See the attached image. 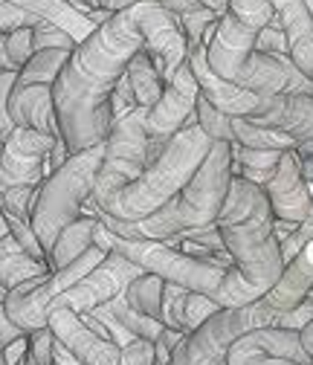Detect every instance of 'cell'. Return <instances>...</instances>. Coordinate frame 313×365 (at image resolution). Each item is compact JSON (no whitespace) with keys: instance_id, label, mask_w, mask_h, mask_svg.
Segmentation results:
<instances>
[{"instance_id":"6da1fadb","label":"cell","mask_w":313,"mask_h":365,"mask_svg":"<svg viewBox=\"0 0 313 365\" xmlns=\"http://www.w3.org/2000/svg\"><path fill=\"white\" fill-rule=\"evenodd\" d=\"M143 43L145 0L99 24L64 61L53 84V105L58 130L73 154L108 140L113 125L111 93Z\"/></svg>"},{"instance_id":"7a4b0ae2","label":"cell","mask_w":313,"mask_h":365,"mask_svg":"<svg viewBox=\"0 0 313 365\" xmlns=\"http://www.w3.org/2000/svg\"><path fill=\"white\" fill-rule=\"evenodd\" d=\"M215 223L232 255V267L223 272L212 299L220 307L258 302L284 269L282 247L273 235V209L264 189L241 174H232L227 200Z\"/></svg>"},{"instance_id":"3957f363","label":"cell","mask_w":313,"mask_h":365,"mask_svg":"<svg viewBox=\"0 0 313 365\" xmlns=\"http://www.w3.org/2000/svg\"><path fill=\"white\" fill-rule=\"evenodd\" d=\"M230 180H232V143L217 140L206 154V160L192 174V180L165 206H160L143 220H116L105 212H99V220L119 235L154 238V241L203 230V226L217 220L230 192Z\"/></svg>"},{"instance_id":"277c9868","label":"cell","mask_w":313,"mask_h":365,"mask_svg":"<svg viewBox=\"0 0 313 365\" xmlns=\"http://www.w3.org/2000/svg\"><path fill=\"white\" fill-rule=\"evenodd\" d=\"M255 32L258 29L238 21L232 12L220 15L206 43L209 67L220 78L261 96L313 93V81L293 64L290 56H267L255 50Z\"/></svg>"},{"instance_id":"5b68a950","label":"cell","mask_w":313,"mask_h":365,"mask_svg":"<svg viewBox=\"0 0 313 365\" xmlns=\"http://www.w3.org/2000/svg\"><path fill=\"white\" fill-rule=\"evenodd\" d=\"M212 145H215V140L203 133V128L197 125V116L192 113L186 119V125L165 143L163 154L151 165H145V171L133 182H128L102 212L116 220L148 217L151 212L165 206L192 180V174L206 160Z\"/></svg>"},{"instance_id":"8992f818","label":"cell","mask_w":313,"mask_h":365,"mask_svg":"<svg viewBox=\"0 0 313 365\" xmlns=\"http://www.w3.org/2000/svg\"><path fill=\"white\" fill-rule=\"evenodd\" d=\"M102 157H105V143L70 154L61 168L43 177L32 203V217H29L43 255H50L61 230L67 223H73L81 215L84 203L93 197Z\"/></svg>"},{"instance_id":"52a82bcc","label":"cell","mask_w":313,"mask_h":365,"mask_svg":"<svg viewBox=\"0 0 313 365\" xmlns=\"http://www.w3.org/2000/svg\"><path fill=\"white\" fill-rule=\"evenodd\" d=\"M93 244L102 247L105 252H119L128 261L140 264L145 272H154L163 282H174L186 290H197L206 296H215L223 272L230 267H223L217 261H203L195 255H186L183 250L171 247L168 241H154V238H128L119 235L102 220H96V230H93Z\"/></svg>"},{"instance_id":"ba28073f","label":"cell","mask_w":313,"mask_h":365,"mask_svg":"<svg viewBox=\"0 0 313 365\" xmlns=\"http://www.w3.org/2000/svg\"><path fill=\"white\" fill-rule=\"evenodd\" d=\"M53 143V136L26 125H15L9 133V140L0 148V212L6 217H32V203L47 177L43 163Z\"/></svg>"},{"instance_id":"9c48e42d","label":"cell","mask_w":313,"mask_h":365,"mask_svg":"<svg viewBox=\"0 0 313 365\" xmlns=\"http://www.w3.org/2000/svg\"><path fill=\"white\" fill-rule=\"evenodd\" d=\"M276 313L261 299L241 307H220L189 331L171 354V365H227V351L244 334L276 325Z\"/></svg>"},{"instance_id":"30bf717a","label":"cell","mask_w":313,"mask_h":365,"mask_svg":"<svg viewBox=\"0 0 313 365\" xmlns=\"http://www.w3.org/2000/svg\"><path fill=\"white\" fill-rule=\"evenodd\" d=\"M108 252L96 244L87 247L78 258H73L70 264H64L61 269H50L47 276H38V279H29L18 287H12L4 299V307L9 313V319L26 334L38 331V328H47V319H50V310L56 304V299L73 287L81 276H87Z\"/></svg>"},{"instance_id":"8fae6325","label":"cell","mask_w":313,"mask_h":365,"mask_svg":"<svg viewBox=\"0 0 313 365\" xmlns=\"http://www.w3.org/2000/svg\"><path fill=\"white\" fill-rule=\"evenodd\" d=\"M145 110L148 108H133L130 113L113 119L111 125L102 168L96 174V189H93V200L99 203V209H105L128 182H133L145 171V151H148Z\"/></svg>"},{"instance_id":"7c38bea8","label":"cell","mask_w":313,"mask_h":365,"mask_svg":"<svg viewBox=\"0 0 313 365\" xmlns=\"http://www.w3.org/2000/svg\"><path fill=\"white\" fill-rule=\"evenodd\" d=\"M143 272L145 269L140 264H133L125 255H119V252L111 250L91 272H87V276H81L73 287H67L56 299L53 310L56 307H67V310H76V313L93 310V307L105 304L108 299H113L116 293H122L133 279L143 276Z\"/></svg>"},{"instance_id":"4fadbf2b","label":"cell","mask_w":313,"mask_h":365,"mask_svg":"<svg viewBox=\"0 0 313 365\" xmlns=\"http://www.w3.org/2000/svg\"><path fill=\"white\" fill-rule=\"evenodd\" d=\"M197 93H200V87H197V78H195L192 64L186 58L180 64V70L165 81L163 96L145 110V136H148V143L165 145L171 136L186 125V119L195 113Z\"/></svg>"},{"instance_id":"5bb4252c","label":"cell","mask_w":313,"mask_h":365,"mask_svg":"<svg viewBox=\"0 0 313 365\" xmlns=\"http://www.w3.org/2000/svg\"><path fill=\"white\" fill-rule=\"evenodd\" d=\"M157 73L168 81L180 64L189 58V41L174 12H168L160 0H145V43Z\"/></svg>"},{"instance_id":"9a60e30c","label":"cell","mask_w":313,"mask_h":365,"mask_svg":"<svg viewBox=\"0 0 313 365\" xmlns=\"http://www.w3.org/2000/svg\"><path fill=\"white\" fill-rule=\"evenodd\" d=\"M189 64H192V73L197 78V87L200 93L223 113L230 116H258L267 102H270V96H261V93H252V90H244L227 78H220L209 61H206V43H197V47H189Z\"/></svg>"},{"instance_id":"2e32d148","label":"cell","mask_w":313,"mask_h":365,"mask_svg":"<svg viewBox=\"0 0 313 365\" xmlns=\"http://www.w3.org/2000/svg\"><path fill=\"white\" fill-rule=\"evenodd\" d=\"M264 195L270 200L273 217H284L293 223H302L304 217L313 215V195H310V182L302 174V160L296 148L284 151L279 160L276 174L264 182Z\"/></svg>"},{"instance_id":"e0dca14e","label":"cell","mask_w":313,"mask_h":365,"mask_svg":"<svg viewBox=\"0 0 313 365\" xmlns=\"http://www.w3.org/2000/svg\"><path fill=\"white\" fill-rule=\"evenodd\" d=\"M47 328L56 334V339L70 348L84 365H119V354L122 348L105 336H99L96 331L87 328V322L81 319V313L67 310V307H56L50 310Z\"/></svg>"},{"instance_id":"ac0fdd59","label":"cell","mask_w":313,"mask_h":365,"mask_svg":"<svg viewBox=\"0 0 313 365\" xmlns=\"http://www.w3.org/2000/svg\"><path fill=\"white\" fill-rule=\"evenodd\" d=\"M9 116L15 125L35 128L41 133L53 136V140L61 136L56 105H53V84H18L15 81L9 93Z\"/></svg>"},{"instance_id":"d6986e66","label":"cell","mask_w":313,"mask_h":365,"mask_svg":"<svg viewBox=\"0 0 313 365\" xmlns=\"http://www.w3.org/2000/svg\"><path fill=\"white\" fill-rule=\"evenodd\" d=\"M252 122L276 128L290 140H313V93H276Z\"/></svg>"},{"instance_id":"ffe728a7","label":"cell","mask_w":313,"mask_h":365,"mask_svg":"<svg viewBox=\"0 0 313 365\" xmlns=\"http://www.w3.org/2000/svg\"><path fill=\"white\" fill-rule=\"evenodd\" d=\"M313 287V238L293 255V261L284 264L279 282L261 296V302L276 316L293 310Z\"/></svg>"},{"instance_id":"44dd1931","label":"cell","mask_w":313,"mask_h":365,"mask_svg":"<svg viewBox=\"0 0 313 365\" xmlns=\"http://www.w3.org/2000/svg\"><path fill=\"white\" fill-rule=\"evenodd\" d=\"M276 15L287 32V50L293 64L313 81V15L304 0H273Z\"/></svg>"},{"instance_id":"7402d4cb","label":"cell","mask_w":313,"mask_h":365,"mask_svg":"<svg viewBox=\"0 0 313 365\" xmlns=\"http://www.w3.org/2000/svg\"><path fill=\"white\" fill-rule=\"evenodd\" d=\"M96 220L93 215H78L73 223H67L61 235L56 238L47 261H50V269H61L64 264H70L73 258H78L87 247L93 244V230H96Z\"/></svg>"},{"instance_id":"603a6c76","label":"cell","mask_w":313,"mask_h":365,"mask_svg":"<svg viewBox=\"0 0 313 365\" xmlns=\"http://www.w3.org/2000/svg\"><path fill=\"white\" fill-rule=\"evenodd\" d=\"M282 154L284 151H279V148H244V145L232 143V174H241L250 182H255V186H264V182L276 174Z\"/></svg>"},{"instance_id":"cb8c5ba5","label":"cell","mask_w":313,"mask_h":365,"mask_svg":"<svg viewBox=\"0 0 313 365\" xmlns=\"http://www.w3.org/2000/svg\"><path fill=\"white\" fill-rule=\"evenodd\" d=\"M50 272V261H41L35 255H29L24 247L9 252L0 258V302L6 299V293L29 279H38V276H47Z\"/></svg>"},{"instance_id":"d4e9b609","label":"cell","mask_w":313,"mask_h":365,"mask_svg":"<svg viewBox=\"0 0 313 365\" xmlns=\"http://www.w3.org/2000/svg\"><path fill=\"white\" fill-rule=\"evenodd\" d=\"M125 73H128V78L133 84V93H137V105L140 108H151L163 96L165 81L160 78V73H157V67H154V61H151L145 47H140L137 53H133V58L128 61Z\"/></svg>"},{"instance_id":"484cf974","label":"cell","mask_w":313,"mask_h":365,"mask_svg":"<svg viewBox=\"0 0 313 365\" xmlns=\"http://www.w3.org/2000/svg\"><path fill=\"white\" fill-rule=\"evenodd\" d=\"M73 50L64 47H47V50H35L29 61L18 70V84H56L64 61L70 58Z\"/></svg>"},{"instance_id":"4316f807","label":"cell","mask_w":313,"mask_h":365,"mask_svg":"<svg viewBox=\"0 0 313 365\" xmlns=\"http://www.w3.org/2000/svg\"><path fill=\"white\" fill-rule=\"evenodd\" d=\"M105 307L119 319V325H122L128 334L140 336V339L154 342V339L160 336V331L165 328V325L160 322V319H154V316H148V313H143V310L133 307V304L128 302L125 290H122V293H116L113 299H108V302H105Z\"/></svg>"},{"instance_id":"83f0119b","label":"cell","mask_w":313,"mask_h":365,"mask_svg":"<svg viewBox=\"0 0 313 365\" xmlns=\"http://www.w3.org/2000/svg\"><path fill=\"white\" fill-rule=\"evenodd\" d=\"M232 133H235V143L244 148H279V151L296 148V140H290L287 133L258 125L247 116H232Z\"/></svg>"},{"instance_id":"f1b7e54d","label":"cell","mask_w":313,"mask_h":365,"mask_svg":"<svg viewBox=\"0 0 313 365\" xmlns=\"http://www.w3.org/2000/svg\"><path fill=\"white\" fill-rule=\"evenodd\" d=\"M163 284H165V282H163L160 276H154V272H143V276H137V279H133V282L125 287V296H128V302L137 307V310H143V313L160 319Z\"/></svg>"},{"instance_id":"f546056e","label":"cell","mask_w":313,"mask_h":365,"mask_svg":"<svg viewBox=\"0 0 313 365\" xmlns=\"http://www.w3.org/2000/svg\"><path fill=\"white\" fill-rule=\"evenodd\" d=\"M195 116H197V125L203 128L206 136L212 140H227V143H235V133H232V116L217 110L203 93H197V102H195Z\"/></svg>"},{"instance_id":"4dcf8cb0","label":"cell","mask_w":313,"mask_h":365,"mask_svg":"<svg viewBox=\"0 0 313 365\" xmlns=\"http://www.w3.org/2000/svg\"><path fill=\"white\" fill-rule=\"evenodd\" d=\"M227 365H302L296 359H284V356H273V354H264L250 334H244L241 339L232 342V348L227 351Z\"/></svg>"},{"instance_id":"1f68e13d","label":"cell","mask_w":313,"mask_h":365,"mask_svg":"<svg viewBox=\"0 0 313 365\" xmlns=\"http://www.w3.org/2000/svg\"><path fill=\"white\" fill-rule=\"evenodd\" d=\"M230 12L250 24L252 29H261L264 24H270L276 18V6L270 4V0H230Z\"/></svg>"},{"instance_id":"d6a6232c","label":"cell","mask_w":313,"mask_h":365,"mask_svg":"<svg viewBox=\"0 0 313 365\" xmlns=\"http://www.w3.org/2000/svg\"><path fill=\"white\" fill-rule=\"evenodd\" d=\"M215 310H220V304L206 296V293H197V290H186V299H183V331H195L203 319H209Z\"/></svg>"},{"instance_id":"836d02e7","label":"cell","mask_w":313,"mask_h":365,"mask_svg":"<svg viewBox=\"0 0 313 365\" xmlns=\"http://www.w3.org/2000/svg\"><path fill=\"white\" fill-rule=\"evenodd\" d=\"M183 299H186V287L165 282L163 284V304H160V322L165 328H180L183 331Z\"/></svg>"},{"instance_id":"e575fe53","label":"cell","mask_w":313,"mask_h":365,"mask_svg":"<svg viewBox=\"0 0 313 365\" xmlns=\"http://www.w3.org/2000/svg\"><path fill=\"white\" fill-rule=\"evenodd\" d=\"M32 47H35V50H47V47L76 50L78 41H76L70 32H64L61 26H56L53 21H43V18H41V21L32 26Z\"/></svg>"},{"instance_id":"d590c367","label":"cell","mask_w":313,"mask_h":365,"mask_svg":"<svg viewBox=\"0 0 313 365\" xmlns=\"http://www.w3.org/2000/svg\"><path fill=\"white\" fill-rule=\"evenodd\" d=\"M255 50L267 53V56H290V50H287V32H284L279 15L255 32Z\"/></svg>"},{"instance_id":"8d00e7d4","label":"cell","mask_w":313,"mask_h":365,"mask_svg":"<svg viewBox=\"0 0 313 365\" xmlns=\"http://www.w3.org/2000/svg\"><path fill=\"white\" fill-rule=\"evenodd\" d=\"M32 53H35V47H32V26H18V29L6 32V56H9L15 70H21L29 61Z\"/></svg>"},{"instance_id":"74e56055","label":"cell","mask_w":313,"mask_h":365,"mask_svg":"<svg viewBox=\"0 0 313 365\" xmlns=\"http://www.w3.org/2000/svg\"><path fill=\"white\" fill-rule=\"evenodd\" d=\"M15 78H18V70H4L0 73V143H6L9 133L15 130V122L9 116V93H12Z\"/></svg>"},{"instance_id":"f35d334b","label":"cell","mask_w":313,"mask_h":365,"mask_svg":"<svg viewBox=\"0 0 313 365\" xmlns=\"http://www.w3.org/2000/svg\"><path fill=\"white\" fill-rule=\"evenodd\" d=\"M133 108H140L137 105V93H133V84H130L128 73H122L119 81H116V87H113V93H111V116L119 119V116L130 113Z\"/></svg>"},{"instance_id":"ab89813d","label":"cell","mask_w":313,"mask_h":365,"mask_svg":"<svg viewBox=\"0 0 313 365\" xmlns=\"http://www.w3.org/2000/svg\"><path fill=\"white\" fill-rule=\"evenodd\" d=\"M53 354H56V334L50 328H38L29 334V356L35 359V365H53Z\"/></svg>"},{"instance_id":"60d3db41","label":"cell","mask_w":313,"mask_h":365,"mask_svg":"<svg viewBox=\"0 0 313 365\" xmlns=\"http://www.w3.org/2000/svg\"><path fill=\"white\" fill-rule=\"evenodd\" d=\"M38 21H41V15L26 12V9L9 4V0H0V32H12L18 26H35Z\"/></svg>"},{"instance_id":"b9f144b4","label":"cell","mask_w":313,"mask_h":365,"mask_svg":"<svg viewBox=\"0 0 313 365\" xmlns=\"http://www.w3.org/2000/svg\"><path fill=\"white\" fill-rule=\"evenodd\" d=\"M183 336H186V331H180V328H163L160 336L154 339V365H171V354L180 345Z\"/></svg>"},{"instance_id":"7bdbcfd3","label":"cell","mask_w":313,"mask_h":365,"mask_svg":"<svg viewBox=\"0 0 313 365\" xmlns=\"http://www.w3.org/2000/svg\"><path fill=\"white\" fill-rule=\"evenodd\" d=\"M119 365H154V342L140 336L130 339L119 354Z\"/></svg>"},{"instance_id":"ee69618b","label":"cell","mask_w":313,"mask_h":365,"mask_svg":"<svg viewBox=\"0 0 313 365\" xmlns=\"http://www.w3.org/2000/svg\"><path fill=\"white\" fill-rule=\"evenodd\" d=\"M26 331H21L12 319H9V313H6V307H4V302H0V356H4V351H6V345L9 342H15V339H21Z\"/></svg>"},{"instance_id":"f6af8a7d","label":"cell","mask_w":313,"mask_h":365,"mask_svg":"<svg viewBox=\"0 0 313 365\" xmlns=\"http://www.w3.org/2000/svg\"><path fill=\"white\" fill-rule=\"evenodd\" d=\"M73 151L67 148V143L61 140V136H58V140L53 143V148H50V154H47V163H43V171H47V174H53L56 168H61L64 163H67V157H70Z\"/></svg>"},{"instance_id":"bcb514c9","label":"cell","mask_w":313,"mask_h":365,"mask_svg":"<svg viewBox=\"0 0 313 365\" xmlns=\"http://www.w3.org/2000/svg\"><path fill=\"white\" fill-rule=\"evenodd\" d=\"M296 226H299V223H293V220H284V217H273V235H276L279 247H282V241H287V238L296 232Z\"/></svg>"},{"instance_id":"7dc6e473","label":"cell","mask_w":313,"mask_h":365,"mask_svg":"<svg viewBox=\"0 0 313 365\" xmlns=\"http://www.w3.org/2000/svg\"><path fill=\"white\" fill-rule=\"evenodd\" d=\"M53 365H84L70 348H64L58 339H56V354H53Z\"/></svg>"},{"instance_id":"c3c4849f","label":"cell","mask_w":313,"mask_h":365,"mask_svg":"<svg viewBox=\"0 0 313 365\" xmlns=\"http://www.w3.org/2000/svg\"><path fill=\"white\" fill-rule=\"evenodd\" d=\"M140 0H99V6L108 9V12H122V9H130V6H137Z\"/></svg>"},{"instance_id":"681fc988","label":"cell","mask_w":313,"mask_h":365,"mask_svg":"<svg viewBox=\"0 0 313 365\" xmlns=\"http://www.w3.org/2000/svg\"><path fill=\"white\" fill-rule=\"evenodd\" d=\"M197 4H200L203 9L217 12V15H227V12H230V0H197Z\"/></svg>"},{"instance_id":"f907efd6","label":"cell","mask_w":313,"mask_h":365,"mask_svg":"<svg viewBox=\"0 0 313 365\" xmlns=\"http://www.w3.org/2000/svg\"><path fill=\"white\" fill-rule=\"evenodd\" d=\"M299 336H302V345H304V351L310 354V359H313V319H310V322L299 331Z\"/></svg>"},{"instance_id":"816d5d0a","label":"cell","mask_w":313,"mask_h":365,"mask_svg":"<svg viewBox=\"0 0 313 365\" xmlns=\"http://www.w3.org/2000/svg\"><path fill=\"white\" fill-rule=\"evenodd\" d=\"M4 70H15V67H12L9 56H6V32H0V73Z\"/></svg>"},{"instance_id":"f5cc1de1","label":"cell","mask_w":313,"mask_h":365,"mask_svg":"<svg viewBox=\"0 0 313 365\" xmlns=\"http://www.w3.org/2000/svg\"><path fill=\"white\" fill-rule=\"evenodd\" d=\"M15 250H21V244H18L12 235L0 238V258H4V255H9V252H15Z\"/></svg>"},{"instance_id":"db71d44e","label":"cell","mask_w":313,"mask_h":365,"mask_svg":"<svg viewBox=\"0 0 313 365\" xmlns=\"http://www.w3.org/2000/svg\"><path fill=\"white\" fill-rule=\"evenodd\" d=\"M302 174H304V180L310 182V186H313V154L302 160Z\"/></svg>"},{"instance_id":"11a10c76","label":"cell","mask_w":313,"mask_h":365,"mask_svg":"<svg viewBox=\"0 0 313 365\" xmlns=\"http://www.w3.org/2000/svg\"><path fill=\"white\" fill-rule=\"evenodd\" d=\"M6 235H12L9 232V223H6V215L0 212V238H6Z\"/></svg>"},{"instance_id":"9f6ffc18","label":"cell","mask_w":313,"mask_h":365,"mask_svg":"<svg viewBox=\"0 0 313 365\" xmlns=\"http://www.w3.org/2000/svg\"><path fill=\"white\" fill-rule=\"evenodd\" d=\"M304 6L310 9V15H313V0H304Z\"/></svg>"},{"instance_id":"6f0895ef","label":"cell","mask_w":313,"mask_h":365,"mask_svg":"<svg viewBox=\"0 0 313 365\" xmlns=\"http://www.w3.org/2000/svg\"><path fill=\"white\" fill-rule=\"evenodd\" d=\"M307 296H313V287H310V293H307Z\"/></svg>"},{"instance_id":"680465c9","label":"cell","mask_w":313,"mask_h":365,"mask_svg":"<svg viewBox=\"0 0 313 365\" xmlns=\"http://www.w3.org/2000/svg\"><path fill=\"white\" fill-rule=\"evenodd\" d=\"M0 148H4V143H0Z\"/></svg>"},{"instance_id":"91938a15","label":"cell","mask_w":313,"mask_h":365,"mask_svg":"<svg viewBox=\"0 0 313 365\" xmlns=\"http://www.w3.org/2000/svg\"><path fill=\"white\" fill-rule=\"evenodd\" d=\"M270 4H273V0H270Z\"/></svg>"}]
</instances>
